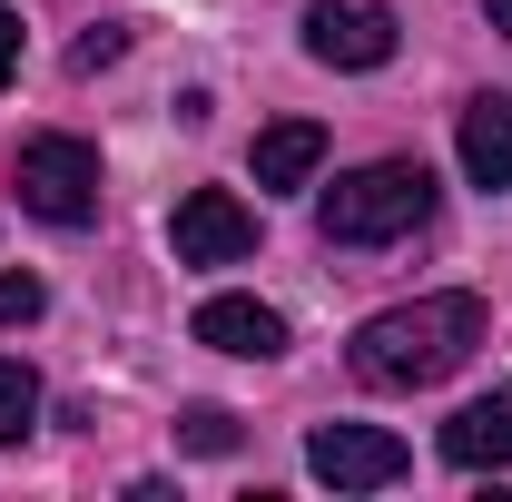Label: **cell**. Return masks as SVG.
I'll use <instances>...</instances> for the list:
<instances>
[{
	"instance_id": "8992f818",
	"label": "cell",
	"mask_w": 512,
	"mask_h": 502,
	"mask_svg": "<svg viewBox=\"0 0 512 502\" xmlns=\"http://www.w3.org/2000/svg\"><path fill=\"white\" fill-rule=\"evenodd\" d=\"M168 247H178V266H237V256H256V217L227 188H197L168 217Z\"/></svg>"
},
{
	"instance_id": "52a82bcc",
	"label": "cell",
	"mask_w": 512,
	"mask_h": 502,
	"mask_svg": "<svg viewBox=\"0 0 512 502\" xmlns=\"http://www.w3.org/2000/svg\"><path fill=\"white\" fill-rule=\"evenodd\" d=\"M197 345L266 365V355H286V315H276V306H256V296H207V306H197Z\"/></svg>"
},
{
	"instance_id": "2e32d148",
	"label": "cell",
	"mask_w": 512,
	"mask_h": 502,
	"mask_svg": "<svg viewBox=\"0 0 512 502\" xmlns=\"http://www.w3.org/2000/svg\"><path fill=\"white\" fill-rule=\"evenodd\" d=\"M483 20H493V30H503V40H512V0H483Z\"/></svg>"
},
{
	"instance_id": "3957f363",
	"label": "cell",
	"mask_w": 512,
	"mask_h": 502,
	"mask_svg": "<svg viewBox=\"0 0 512 502\" xmlns=\"http://www.w3.org/2000/svg\"><path fill=\"white\" fill-rule=\"evenodd\" d=\"M20 207L40 217V227H89L99 217V148L89 138H69V128H50V138H20Z\"/></svg>"
},
{
	"instance_id": "8fae6325",
	"label": "cell",
	"mask_w": 512,
	"mask_h": 502,
	"mask_svg": "<svg viewBox=\"0 0 512 502\" xmlns=\"http://www.w3.org/2000/svg\"><path fill=\"white\" fill-rule=\"evenodd\" d=\"M40 424V375L30 365H0V443H20Z\"/></svg>"
},
{
	"instance_id": "7a4b0ae2",
	"label": "cell",
	"mask_w": 512,
	"mask_h": 502,
	"mask_svg": "<svg viewBox=\"0 0 512 502\" xmlns=\"http://www.w3.org/2000/svg\"><path fill=\"white\" fill-rule=\"evenodd\" d=\"M434 217V168L424 158H375L355 178L325 188V237L335 247H384V237H414Z\"/></svg>"
},
{
	"instance_id": "9c48e42d",
	"label": "cell",
	"mask_w": 512,
	"mask_h": 502,
	"mask_svg": "<svg viewBox=\"0 0 512 502\" xmlns=\"http://www.w3.org/2000/svg\"><path fill=\"white\" fill-rule=\"evenodd\" d=\"M463 178L473 188H512V89L463 109Z\"/></svg>"
},
{
	"instance_id": "30bf717a",
	"label": "cell",
	"mask_w": 512,
	"mask_h": 502,
	"mask_svg": "<svg viewBox=\"0 0 512 502\" xmlns=\"http://www.w3.org/2000/svg\"><path fill=\"white\" fill-rule=\"evenodd\" d=\"M316 168H325V128H316V119L256 128V188H306Z\"/></svg>"
},
{
	"instance_id": "5bb4252c",
	"label": "cell",
	"mask_w": 512,
	"mask_h": 502,
	"mask_svg": "<svg viewBox=\"0 0 512 502\" xmlns=\"http://www.w3.org/2000/svg\"><path fill=\"white\" fill-rule=\"evenodd\" d=\"M128 50V30H89V40H79V50H69V69H109Z\"/></svg>"
},
{
	"instance_id": "7c38bea8",
	"label": "cell",
	"mask_w": 512,
	"mask_h": 502,
	"mask_svg": "<svg viewBox=\"0 0 512 502\" xmlns=\"http://www.w3.org/2000/svg\"><path fill=\"white\" fill-rule=\"evenodd\" d=\"M178 443H188V453H237V414H227V404H188V414H178Z\"/></svg>"
},
{
	"instance_id": "277c9868",
	"label": "cell",
	"mask_w": 512,
	"mask_h": 502,
	"mask_svg": "<svg viewBox=\"0 0 512 502\" xmlns=\"http://www.w3.org/2000/svg\"><path fill=\"white\" fill-rule=\"evenodd\" d=\"M306 473L335 483V493H384V483L414 473V453H404V434H384V424H316L306 434Z\"/></svg>"
},
{
	"instance_id": "6da1fadb",
	"label": "cell",
	"mask_w": 512,
	"mask_h": 502,
	"mask_svg": "<svg viewBox=\"0 0 512 502\" xmlns=\"http://www.w3.org/2000/svg\"><path fill=\"white\" fill-rule=\"evenodd\" d=\"M483 345V296H414V306H384L355 325V345H345V365L355 384H375V394H414V384H444L463 355Z\"/></svg>"
},
{
	"instance_id": "ba28073f",
	"label": "cell",
	"mask_w": 512,
	"mask_h": 502,
	"mask_svg": "<svg viewBox=\"0 0 512 502\" xmlns=\"http://www.w3.org/2000/svg\"><path fill=\"white\" fill-rule=\"evenodd\" d=\"M444 463L463 473H512V394H483L444 424Z\"/></svg>"
},
{
	"instance_id": "5b68a950",
	"label": "cell",
	"mask_w": 512,
	"mask_h": 502,
	"mask_svg": "<svg viewBox=\"0 0 512 502\" xmlns=\"http://www.w3.org/2000/svg\"><path fill=\"white\" fill-rule=\"evenodd\" d=\"M306 60L316 69H384L394 60V10L384 0H325V10H306Z\"/></svg>"
},
{
	"instance_id": "9a60e30c",
	"label": "cell",
	"mask_w": 512,
	"mask_h": 502,
	"mask_svg": "<svg viewBox=\"0 0 512 502\" xmlns=\"http://www.w3.org/2000/svg\"><path fill=\"white\" fill-rule=\"evenodd\" d=\"M10 69H20V10L0 0V89H10Z\"/></svg>"
},
{
	"instance_id": "4fadbf2b",
	"label": "cell",
	"mask_w": 512,
	"mask_h": 502,
	"mask_svg": "<svg viewBox=\"0 0 512 502\" xmlns=\"http://www.w3.org/2000/svg\"><path fill=\"white\" fill-rule=\"evenodd\" d=\"M40 306H50V286H40L30 266H0V325H30Z\"/></svg>"
}]
</instances>
